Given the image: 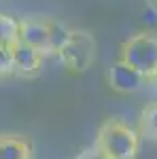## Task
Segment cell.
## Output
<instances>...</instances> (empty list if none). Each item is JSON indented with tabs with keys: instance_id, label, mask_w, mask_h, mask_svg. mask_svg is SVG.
Segmentation results:
<instances>
[{
	"instance_id": "1",
	"label": "cell",
	"mask_w": 157,
	"mask_h": 159,
	"mask_svg": "<svg viewBox=\"0 0 157 159\" xmlns=\"http://www.w3.org/2000/svg\"><path fill=\"white\" fill-rule=\"evenodd\" d=\"M94 144L110 159H136L140 151V136L130 123L119 117H110L100 123Z\"/></svg>"
},
{
	"instance_id": "2",
	"label": "cell",
	"mask_w": 157,
	"mask_h": 159,
	"mask_svg": "<svg viewBox=\"0 0 157 159\" xmlns=\"http://www.w3.org/2000/svg\"><path fill=\"white\" fill-rule=\"evenodd\" d=\"M68 30L70 28L49 17H25L19 21V40L38 49L45 57L53 53L58 55L62 43L68 36Z\"/></svg>"
},
{
	"instance_id": "3",
	"label": "cell",
	"mask_w": 157,
	"mask_h": 159,
	"mask_svg": "<svg viewBox=\"0 0 157 159\" xmlns=\"http://www.w3.org/2000/svg\"><path fill=\"white\" fill-rule=\"evenodd\" d=\"M58 57L74 74L87 72L98 60V43L91 32L87 30H68V36L62 43Z\"/></svg>"
},
{
	"instance_id": "4",
	"label": "cell",
	"mask_w": 157,
	"mask_h": 159,
	"mask_svg": "<svg viewBox=\"0 0 157 159\" xmlns=\"http://www.w3.org/2000/svg\"><path fill=\"white\" fill-rule=\"evenodd\" d=\"M119 60L153 83L157 76V36L149 32H138L130 36L121 45Z\"/></svg>"
},
{
	"instance_id": "5",
	"label": "cell",
	"mask_w": 157,
	"mask_h": 159,
	"mask_svg": "<svg viewBox=\"0 0 157 159\" xmlns=\"http://www.w3.org/2000/svg\"><path fill=\"white\" fill-rule=\"evenodd\" d=\"M9 53H11V66H13V76L17 79H36L38 74L43 72V61H45V55L38 49L25 45L21 40H17L15 45L9 47Z\"/></svg>"
},
{
	"instance_id": "6",
	"label": "cell",
	"mask_w": 157,
	"mask_h": 159,
	"mask_svg": "<svg viewBox=\"0 0 157 159\" xmlns=\"http://www.w3.org/2000/svg\"><path fill=\"white\" fill-rule=\"evenodd\" d=\"M109 87L117 93H123V96H130V93H136L140 89H145L151 81H146L140 72H136L134 68H130L125 61H113L109 66Z\"/></svg>"
},
{
	"instance_id": "7",
	"label": "cell",
	"mask_w": 157,
	"mask_h": 159,
	"mask_svg": "<svg viewBox=\"0 0 157 159\" xmlns=\"http://www.w3.org/2000/svg\"><path fill=\"white\" fill-rule=\"evenodd\" d=\"M0 159H34V147L19 134H0Z\"/></svg>"
},
{
	"instance_id": "8",
	"label": "cell",
	"mask_w": 157,
	"mask_h": 159,
	"mask_svg": "<svg viewBox=\"0 0 157 159\" xmlns=\"http://www.w3.org/2000/svg\"><path fill=\"white\" fill-rule=\"evenodd\" d=\"M138 136L157 142V102L146 104L145 108L140 110V117H138Z\"/></svg>"
},
{
	"instance_id": "9",
	"label": "cell",
	"mask_w": 157,
	"mask_h": 159,
	"mask_svg": "<svg viewBox=\"0 0 157 159\" xmlns=\"http://www.w3.org/2000/svg\"><path fill=\"white\" fill-rule=\"evenodd\" d=\"M17 40H19V21L7 13H0V45L11 47Z\"/></svg>"
},
{
	"instance_id": "10",
	"label": "cell",
	"mask_w": 157,
	"mask_h": 159,
	"mask_svg": "<svg viewBox=\"0 0 157 159\" xmlns=\"http://www.w3.org/2000/svg\"><path fill=\"white\" fill-rule=\"evenodd\" d=\"M7 76H13L11 53H9V47L0 45V79H7Z\"/></svg>"
},
{
	"instance_id": "11",
	"label": "cell",
	"mask_w": 157,
	"mask_h": 159,
	"mask_svg": "<svg viewBox=\"0 0 157 159\" xmlns=\"http://www.w3.org/2000/svg\"><path fill=\"white\" fill-rule=\"evenodd\" d=\"M76 159H110V157L104 153V151H102V148H98L96 144H94V147L85 148V151H83V153H81Z\"/></svg>"
},
{
	"instance_id": "12",
	"label": "cell",
	"mask_w": 157,
	"mask_h": 159,
	"mask_svg": "<svg viewBox=\"0 0 157 159\" xmlns=\"http://www.w3.org/2000/svg\"><path fill=\"white\" fill-rule=\"evenodd\" d=\"M149 2H151V7H155V9H157V0H149Z\"/></svg>"
},
{
	"instance_id": "13",
	"label": "cell",
	"mask_w": 157,
	"mask_h": 159,
	"mask_svg": "<svg viewBox=\"0 0 157 159\" xmlns=\"http://www.w3.org/2000/svg\"><path fill=\"white\" fill-rule=\"evenodd\" d=\"M153 85H157V76H155V81H153Z\"/></svg>"
},
{
	"instance_id": "14",
	"label": "cell",
	"mask_w": 157,
	"mask_h": 159,
	"mask_svg": "<svg viewBox=\"0 0 157 159\" xmlns=\"http://www.w3.org/2000/svg\"><path fill=\"white\" fill-rule=\"evenodd\" d=\"M0 2H2V0H0Z\"/></svg>"
}]
</instances>
